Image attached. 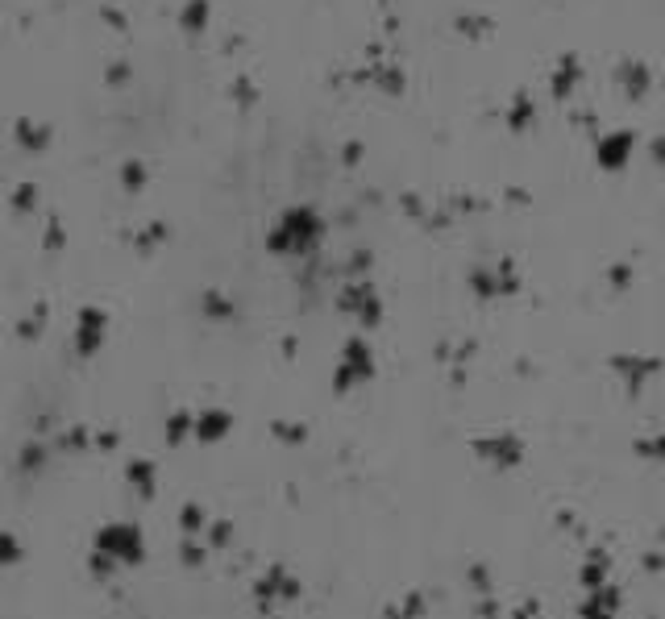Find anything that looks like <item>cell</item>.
Here are the masks:
<instances>
[{"label": "cell", "mask_w": 665, "mask_h": 619, "mask_svg": "<svg viewBox=\"0 0 665 619\" xmlns=\"http://www.w3.org/2000/svg\"><path fill=\"white\" fill-rule=\"evenodd\" d=\"M13 557H17V544L8 536H0V561H13Z\"/></svg>", "instance_id": "cell-1"}]
</instances>
